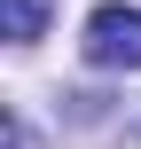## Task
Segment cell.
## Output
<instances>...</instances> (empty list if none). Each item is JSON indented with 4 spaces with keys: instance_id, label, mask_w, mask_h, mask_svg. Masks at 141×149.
I'll list each match as a JSON object with an SVG mask.
<instances>
[{
    "instance_id": "1",
    "label": "cell",
    "mask_w": 141,
    "mask_h": 149,
    "mask_svg": "<svg viewBox=\"0 0 141 149\" xmlns=\"http://www.w3.org/2000/svg\"><path fill=\"white\" fill-rule=\"evenodd\" d=\"M86 63L94 71H141V8L110 0L86 16Z\"/></svg>"
},
{
    "instance_id": "2",
    "label": "cell",
    "mask_w": 141,
    "mask_h": 149,
    "mask_svg": "<svg viewBox=\"0 0 141 149\" xmlns=\"http://www.w3.org/2000/svg\"><path fill=\"white\" fill-rule=\"evenodd\" d=\"M0 24H8L16 47H31V39L47 31V0H0Z\"/></svg>"
}]
</instances>
